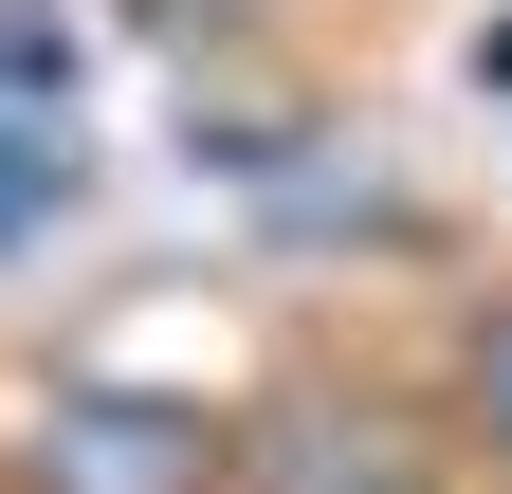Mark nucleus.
<instances>
[{
    "mask_svg": "<svg viewBox=\"0 0 512 494\" xmlns=\"http://www.w3.org/2000/svg\"><path fill=\"white\" fill-rule=\"evenodd\" d=\"M37 494H238V440L165 385H55L37 403Z\"/></svg>",
    "mask_w": 512,
    "mask_h": 494,
    "instance_id": "nucleus-1",
    "label": "nucleus"
},
{
    "mask_svg": "<svg viewBox=\"0 0 512 494\" xmlns=\"http://www.w3.org/2000/svg\"><path fill=\"white\" fill-rule=\"evenodd\" d=\"M74 183H92V147H74V110H55V37L0 19V238L74 220Z\"/></svg>",
    "mask_w": 512,
    "mask_h": 494,
    "instance_id": "nucleus-2",
    "label": "nucleus"
},
{
    "mask_svg": "<svg viewBox=\"0 0 512 494\" xmlns=\"http://www.w3.org/2000/svg\"><path fill=\"white\" fill-rule=\"evenodd\" d=\"M238 494H421V458L384 440L366 403H293V421H256V458H238Z\"/></svg>",
    "mask_w": 512,
    "mask_h": 494,
    "instance_id": "nucleus-3",
    "label": "nucleus"
},
{
    "mask_svg": "<svg viewBox=\"0 0 512 494\" xmlns=\"http://www.w3.org/2000/svg\"><path fill=\"white\" fill-rule=\"evenodd\" d=\"M458 385H476V421L512 440V312H476V348H458Z\"/></svg>",
    "mask_w": 512,
    "mask_h": 494,
    "instance_id": "nucleus-4",
    "label": "nucleus"
}]
</instances>
